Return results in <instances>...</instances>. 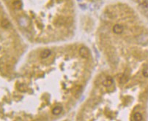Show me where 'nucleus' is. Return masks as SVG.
I'll return each mask as SVG.
<instances>
[{
    "instance_id": "f257e3e1",
    "label": "nucleus",
    "mask_w": 148,
    "mask_h": 121,
    "mask_svg": "<svg viewBox=\"0 0 148 121\" xmlns=\"http://www.w3.org/2000/svg\"><path fill=\"white\" fill-rule=\"evenodd\" d=\"M136 41L139 44H148V34H141L136 37Z\"/></svg>"
},
{
    "instance_id": "f03ea898",
    "label": "nucleus",
    "mask_w": 148,
    "mask_h": 121,
    "mask_svg": "<svg viewBox=\"0 0 148 121\" xmlns=\"http://www.w3.org/2000/svg\"><path fill=\"white\" fill-rule=\"evenodd\" d=\"M79 54L80 56L82 57L83 58H88L90 53V50L89 49L86 48V47H82L80 50H79Z\"/></svg>"
},
{
    "instance_id": "7ed1b4c3",
    "label": "nucleus",
    "mask_w": 148,
    "mask_h": 121,
    "mask_svg": "<svg viewBox=\"0 0 148 121\" xmlns=\"http://www.w3.org/2000/svg\"><path fill=\"white\" fill-rule=\"evenodd\" d=\"M139 8L140 11L142 12L144 16L148 17V2H144L141 3L139 6Z\"/></svg>"
},
{
    "instance_id": "20e7f679",
    "label": "nucleus",
    "mask_w": 148,
    "mask_h": 121,
    "mask_svg": "<svg viewBox=\"0 0 148 121\" xmlns=\"http://www.w3.org/2000/svg\"><path fill=\"white\" fill-rule=\"evenodd\" d=\"M19 24L21 25L22 27H27L29 25V19L26 17H21L19 19Z\"/></svg>"
},
{
    "instance_id": "39448f33",
    "label": "nucleus",
    "mask_w": 148,
    "mask_h": 121,
    "mask_svg": "<svg viewBox=\"0 0 148 121\" xmlns=\"http://www.w3.org/2000/svg\"><path fill=\"white\" fill-rule=\"evenodd\" d=\"M124 30V28L123 26H121V25H119V24H116L114 26V27H113V32L114 33H115L117 34H121V33L123 32Z\"/></svg>"
},
{
    "instance_id": "423d86ee",
    "label": "nucleus",
    "mask_w": 148,
    "mask_h": 121,
    "mask_svg": "<svg viewBox=\"0 0 148 121\" xmlns=\"http://www.w3.org/2000/svg\"><path fill=\"white\" fill-rule=\"evenodd\" d=\"M112 84H113V79L111 77H106L105 80L103 82V85L106 87L111 86Z\"/></svg>"
},
{
    "instance_id": "0eeeda50",
    "label": "nucleus",
    "mask_w": 148,
    "mask_h": 121,
    "mask_svg": "<svg viewBox=\"0 0 148 121\" xmlns=\"http://www.w3.org/2000/svg\"><path fill=\"white\" fill-rule=\"evenodd\" d=\"M51 50L49 49H45L41 53V57L42 58H47L51 55Z\"/></svg>"
},
{
    "instance_id": "6e6552de",
    "label": "nucleus",
    "mask_w": 148,
    "mask_h": 121,
    "mask_svg": "<svg viewBox=\"0 0 148 121\" xmlns=\"http://www.w3.org/2000/svg\"><path fill=\"white\" fill-rule=\"evenodd\" d=\"M62 108L61 107H56L52 109V113L55 115H59L60 113L62 112Z\"/></svg>"
},
{
    "instance_id": "1a4fd4ad",
    "label": "nucleus",
    "mask_w": 148,
    "mask_h": 121,
    "mask_svg": "<svg viewBox=\"0 0 148 121\" xmlns=\"http://www.w3.org/2000/svg\"><path fill=\"white\" fill-rule=\"evenodd\" d=\"M133 120L136 121H140L142 120V114L139 112H136L134 115H133Z\"/></svg>"
},
{
    "instance_id": "9d476101",
    "label": "nucleus",
    "mask_w": 148,
    "mask_h": 121,
    "mask_svg": "<svg viewBox=\"0 0 148 121\" xmlns=\"http://www.w3.org/2000/svg\"><path fill=\"white\" fill-rule=\"evenodd\" d=\"M2 26L4 27V28H8L9 25H10V23L8 22V20H6V19H4V20H2Z\"/></svg>"
},
{
    "instance_id": "9b49d317",
    "label": "nucleus",
    "mask_w": 148,
    "mask_h": 121,
    "mask_svg": "<svg viewBox=\"0 0 148 121\" xmlns=\"http://www.w3.org/2000/svg\"><path fill=\"white\" fill-rule=\"evenodd\" d=\"M143 75L145 77H148V67H146L143 71Z\"/></svg>"
},
{
    "instance_id": "f8f14e48",
    "label": "nucleus",
    "mask_w": 148,
    "mask_h": 121,
    "mask_svg": "<svg viewBox=\"0 0 148 121\" xmlns=\"http://www.w3.org/2000/svg\"><path fill=\"white\" fill-rule=\"evenodd\" d=\"M134 2H140V0H133Z\"/></svg>"
},
{
    "instance_id": "ddd939ff",
    "label": "nucleus",
    "mask_w": 148,
    "mask_h": 121,
    "mask_svg": "<svg viewBox=\"0 0 148 121\" xmlns=\"http://www.w3.org/2000/svg\"><path fill=\"white\" fill-rule=\"evenodd\" d=\"M144 2H148V0H144Z\"/></svg>"
},
{
    "instance_id": "4468645a",
    "label": "nucleus",
    "mask_w": 148,
    "mask_h": 121,
    "mask_svg": "<svg viewBox=\"0 0 148 121\" xmlns=\"http://www.w3.org/2000/svg\"><path fill=\"white\" fill-rule=\"evenodd\" d=\"M94 1H98V0H94Z\"/></svg>"
}]
</instances>
